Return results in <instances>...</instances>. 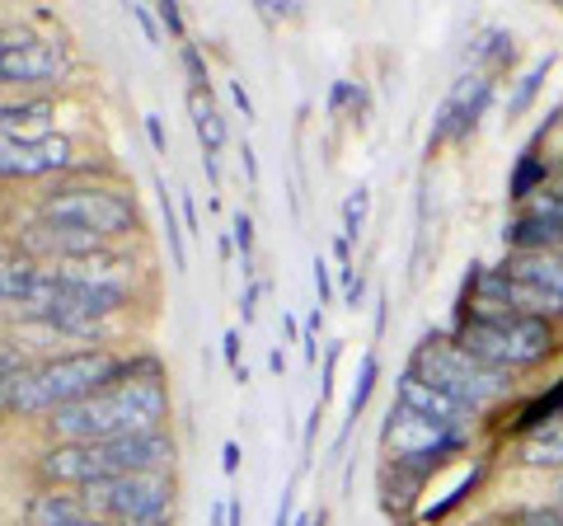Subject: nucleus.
<instances>
[{
	"instance_id": "nucleus-1",
	"label": "nucleus",
	"mask_w": 563,
	"mask_h": 526,
	"mask_svg": "<svg viewBox=\"0 0 563 526\" xmlns=\"http://www.w3.org/2000/svg\"><path fill=\"white\" fill-rule=\"evenodd\" d=\"M169 418V391H165V366L161 358L146 353V366L132 381H118L113 391H99L80 405H66L43 428L52 442H122V437L161 432Z\"/></svg>"
},
{
	"instance_id": "nucleus-2",
	"label": "nucleus",
	"mask_w": 563,
	"mask_h": 526,
	"mask_svg": "<svg viewBox=\"0 0 563 526\" xmlns=\"http://www.w3.org/2000/svg\"><path fill=\"white\" fill-rule=\"evenodd\" d=\"M141 366H146V353L122 358L113 348H76V353H57L38 362L20 385L0 391V405H5L10 418H52L66 405L113 391L118 381H132Z\"/></svg>"
},
{
	"instance_id": "nucleus-3",
	"label": "nucleus",
	"mask_w": 563,
	"mask_h": 526,
	"mask_svg": "<svg viewBox=\"0 0 563 526\" xmlns=\"http://www.w3.org/2000/svg\"><path fill=\"white\" fill-rule=\"evenodd\" d=\"M409 372L432 381L437 391H446L451 399H461L470 414H484L512 395V372H498V366L470 358L465 348L455 343V335H422V343L413 348Z\"/></svg>"
},
{
	"instance_id": "nucleus-4",
	"label": "nucleus",
	"mask_w": 563,
	"mask_h": 526,
	"mask_svg": "<svg viewBox=\"0 0 563 526\" xmlns=\"http://www.w3.org/2000/svg\"><path fill=\"white\" fill-rule=\"evenodd\" d=\"M455 343L498 372H521L554 358L559 335L550 320H536V315H488V320H465L455 329Z\"/></svg>"
},
{
	"instance_id": "nucleus-5",
	"label": "nucleus",
	"mask_w": 563,
	"mask_h": 526,
	"mask_svg": "<svg viewBox=\"0 0 563 526\" xmlns=\"http://www.w3.org/2000/svg\"><path fill=\"white\" fill-rule=\"evenodd\" d=\"M38 221H57V226H76L103 240H128L141 231V212L136 198L109 184H62L38 198Z\"/></svg>"
},
{
	"instance_id": "nucleus-6",
	"label": "nucleus",
	"mask_w": 563,
	"mask_h": 526,
	"mask_svg": "<svg viewBox=\"0 0 563 526\" xmlns=\"http://www.w3.org/2000/svg\"><path fill=\"white\" fill-rule=\"evenodd\" d=\"M90 517L113 526H169L174 522V475H118L85 489Z\"/></svg>"
},
{
	"instance_id": "nucleus-7",
	"label": "nucleus",
	"mask_w": 563,
	"mask_h": 526,
	"mask_svg": "<svg viewBox=\"0 0 563 526\" xmlns=\"http://www.w3.org/2000/svg\"><path fill=\"white\" fill-rule=\"evenodd\" d=\"M70 76V47L52 33V39H38L29 29H5V43H0V85L5 90H29V85H57Z\"/></svg>"
},
{
	"instance_id": "nucleus-8",
	"label": "nucleus",
	"mask_w": 563,
	"mask_h": 526,
	"mask_svg": "<svg viewBox=\"0 0 563 526\" xmlns=\"http://www.w3.org/2000/svg\"><path fill=\"white\" fill-rule=\"evenodd\" d=\"M76 142L57 132H43V136H29V142H10L0 136V174L14 184V179H43V174H76Z\"/></svg>"
},
{
	"instance_id": "nucleus-9",
	"label": "nucleus",
	"mask_w": 563,
	"mask_h": 526,
	"mask_svg": "<svg viewBox=\"0 0 563 526\" xmlns=\"http://www.w3.org/2000/svg\"><path fill=\"white\" fill-rule=\"evenodd\" d=\"M488 99H493V80L484 72H474V76H461L455 80V90L446 95V103L437 109V122H432V136H428V146L437 142H446V136H470L474 132V122H479V113L488 109Z\"/></svg>"
},
{
	"instance_id": "nucleus-10",
	"label": "nucleus",
	"mask_w": 563,
	"mask_h": 526,
	"mask_svg": "<svg viewBox=\"0 0 563 526\" xmlns=\"http://www.w3.org/2000/svg\"><path fill=\"white\" fill-rule=\"evenodd\" d=\"M14 240H20V254L38 259V263H66V259H85V254L109 250L103 235L76 231V226H57V221H33Z\"/></svg>"
},
{
	"instance_id": "nucleus-11",
	"label": "nucleus",
	"mask_w": 563,
	"mask_h": 526,
	"mask_svg": "<svg viewBox=\"0 0 563 526\" xmlns=\"http://www.w3.org/2000/svg\"><path fill=\"white\" fill-rule=\"evenodd\" d=\"M395 405L418 414V418H428V424H437V428H470V418H474L461 399H451L446 391H437V385L422 381L418 372H404L395 381Z\"/></svg>"
},
{
	"instance_id": "nucleus-12",
	"label": "nucleus",
	"mask_w": 563,
	"mask_h": 526,
	"mask_svg": "<svg viewBox=\"0 0 563 526\" xmlns=\"http://www.w3.org/2000/svg\"><path fill=\"white\" fill-rule=\"evenodd\" d=\"M85 517H90V503L80 489H38L24 503V526H80Z\"/></svg>"
},
{
	"instance_id": "nucleus-13",
	"label": "nucleus",
	"mask_w": 563,
	"mask_h": 526,
	"mask_svg": "<svg viewBox=\"0 0 563 526\" xmlns=\"http://www.w3.org/2000/svg\"><path fill=\"white\" fill-rule=\"evenodd\" d=\"M43 263L29 254H14V244L5 250V269H0V306H5V325H14V315H24L33 287H38Z\"/></svg>"
},
{
	"instance_id": "nucleus-14",
	"label": "nucleus",
	"mask_w": 563,
	"mask_h": 526,
	"mask_svg": "<svg viewBox=\"0 0 563 526\" xmlns=\"http://www.w3.org/2000/svg\"><path fill=\"white\" fill-rule=\"evenodd\" d=\"M503 240H507V250L512 254H554V250H563V226L521 212V217L507 221Z\"/></svg>"
},
{
	"instance_id": "nucleus-15",
	"label": "nucleus",
	"mask_w": 563,
	"mask_h": 526,
	"mask_svg": "<svg viewBox=\"0 0 563 526\" xmlns=\"http://www.w3.org/2000/svg\"><path fill=\"white\" fill-rule=\"evenodd\" d=\"M503 269L512 277H521V283H536L544 292H554L563 302V250H554V254H512Z\"/></svg>"
},
{
	"instance_id": "nucleus-16",
	"label": "nucleus",
	"mask_w": 563,
	"mask_h": 526,
	"mask_svg": "<svg viewBox=\"0 0 563 526\" xmlns=\"http://www.w3.org/2000/svg\"><path fill=\"white\" fill-rule=\"evenodd\" d=\"M57 113V103L52 95H38V99H5V109H0V136H10V142H24V128H43V122Z\"/></svg>"
},
{
	"instance_id": "nucleus-17",
	"label": "nucleus",
	"mask_w": 563,
	"mask_h": 526,
	"mask_svg": "<svg viewBox=\"0 0 563 526\" xmlns=\"http://www.w3.org/2000/svg\"><path fill=\"white\" fill-rule=\"evenodd\" d=\"M521 465L531 470H563V418L540 432H526L521 442Z\"/></svg>"
},
{
	"instance_id": "nucleus-18",
	"label": "nucleus",
	"mask_w": 563,
	"mask_h": 526,
	"mask_svg": "<svg viewBox=\"0 0 563 526\" xmlns=\"http://www.w3.org/2000/svg\"><path fill=\"white\" fill-rule=\"evenodd\" d=\"M188 113L202 142V161H217V151L225 146V122L217 113V103H211V95H188Z\"/></svg>"
},
{
	"instance_id": "nucleus-19",
	"label": "nucleus",
	"mask_w": 563,
	"mask_h": 526,
	"mask_svg": "<svg viewBox=\"0 0 563 526\" xmlns=\"http://www.w3.org/2000/svg\"><path fill=\"white\" fill-rule=\"evenodd\" d=\"M544 179H550V161L544 155L531 151H521V161L512 169V179H507V198H517V202H531L536 193H544Z\"/></svg>"
},
{
	"instance_id": "nucleus-20",
	"label": "nucleus",
	"mask_w": 563,
	"mask_h": 526,
	"mask_svg": "<svg viewBox=\"0 0 563 526\" xmlns=\"http://www.w3.org/2000/svg\"><path fill=\"white\" fill-rule=\"evenodd\" d=\"M376 376H380V362L366 353V358H362V372H357V385H352V395H347V418H343L339 437H333V447H343V442H347L352 424H357V414L366 409V399H372V391H376Z\"/></svg>"
},
{
	"instance_id": "nucleus-21",
	"label": "nucleus",
	"mask_w": 563,
	"mask_h": 526,
	"mask_svg": "<svg viewBox=\"0 0 563 526\" xmlns=\"http://www.w3.org/2000/svg\"><path fill=\"white\" fill-rule=\"evenodd\" d=\"M512 52L517 47H512V33H507V29H479L465 57L474 66H503V62H512Z\"/></svg>"
},
{
	"instance_id": "nucleus-22",
	"label": "nucleus",
	"mask_w": 563,
	"mask_h": 526,
	"mask_svg": "<svg viewBox=\"0 0 563 526\" xmlns=\"http://www.w3.org/2000/svg\"><path fill=\"white\" fill-rule=\"evenodd\" d=\"M563 418V381L554 385L550 395H540L536 405H526L521 409V418H517V428L521 432H540V428H550V424H559Z\"/></svg>"
},
{
	"instance_id": "nucleus-23",
	"label": "nucleus",
	"mask_w": 563,
	"mask_h": 526,
	"mask_svg": "<svg viewBox=\"0 0 563 526\" xmlns=\"http://www.w3.org/2000/svg\"><path fill=\"white\" fill-rule=\"evenodd\" d=\"M550 66H554V52H544V57L526 72L521 80H517V90H512V99H507V118H521L526 109H531V99H536V90L544 85V76H550Z\"/></svg>"
},
{
	"instance_id": "nucleus-24",
	"label": "nucleus",
	"mask_w": 563,
	"mask_h": 526,
	"mask_svg": "<svg viewBox=\"0 0 563 526\" xmlns=\"http://www.w3.org/2000/svg\"><path fill=\"white\" fill-rule=\"evenodd\" d=\"M155 193H161V217H165V235H169V254H174V269H188V250H184V231H179V212L169 202V184L155 179Z\"/></svg>"
},
{
	"instance_id": "nucleus-25",
	"label": "nucleus",
	"mask_w": 563,
	"mask_h": 526,
	"mask_svg": "<svg viewBox=\"0 0 563 526\" xmlns=\"http://www.w3.org/2000/svg\"><path fill=\"white\" fill-rule=\"evenodd\" d=\"M366 207H372V193H366V184H357V188H352L347 198H343V231H339V235H343L347 244L362 235V226H366Z\"/></svg>"
},
{
	"instance_id": "nucleus-26",
	"label": "nucleus",
	"mask_w": 563,
	"mask_h": 526,
	"mask_svg": "<svg viewBox=\"0 0 563 526\" xmlns=\"http://www.w3.org/2000/svg\"><path fill=\"white\" fill-rule=\"evenodd\" d=\"M179 62H184V76H188V95H211L207 62H202L198 43H179Z\"/></svg>"
},
{
	"instance_id": "nucleus-27",
	"label": "nucleus",
	"mask_w": 563,
	"mask_h": 526,
	"mask_svg": "<svg viewBox=\"0 0 563 526\" xmlns=\"http://www.w3.org/2000/svg\"><path fill=\"white\" fill-rule=\"evenodd\" d=\"M507 526H563V507L550 503V507H517L512 517H507Z\"/></svg>"
},
{
	"instance_id": "nucleus-28",
	"label": "nucleus",
	"mask_w": 563,
	"mask_h": 526,
	"mask_svg": "<svg viewBox=\"0 0 563 526\" xmlns=\"http://www.w3.org/2000/svg\"><path fill=\"white\" fill-rule=\"evenodd\" d=\"M231 240H235V250L244 259V273H250V259H254V217L250 212H235L231 217Z\"/></svg>"
},
{
	"instance_id": "nucleus-29",
	"label": "nucleus",
	"mask_w": 563,
	"mask_h": 526,
	"mask_svg": "<svg viewBox=\"0 0 563 526\" xmlns=\"http://www.w3.org/2000/svg\"><path fill=\"white\" fill-rule=\"evenodd\" d=\"M155 20H161V29L169 33V39H179V43H184V33H188V29H184V10H179V6L161 0V6H155Z\"/></svg>"
},
{
	"instance_id": "nucleus-30",
	"label": "nucleus",
	"mask_w": 563,
	"mask_h": 526,
	"mask_svg": "<svg viewBox=\"0 0 563 526\" xmlns=\"http://www.w3.org/2000/svg\"><path fill=\"white\" fill-rule=\"evenodd\" d=\"M320 325H324V310L314 306L310 315V325H306V335H301V348H306V362H320Z\"/></svg>"
},
{
	"instance_id": "nucleus-31",
	"label": "nucleus",
	"mask_w": 563,
	"mask_h": 526,
	"mask_svg": "<svg viewBox=\"0 0 563 526\" xmlns=\"http://www.w3.org/2000/svg\"><path fill=\"white\" fill-rule=\"evenodd\" d=\"M132 20L141 24V33H146V43H151V47H161V20H155L146 6H132Z\"/></svg>"
},
{
	"instance_id": "nucleus-32",
	"label": "nucleus",
	"mask_w": 563,
	"mask_h": 526,
	"mask_svg": "<svg viewBox=\"0 0 563 526\" xmlns=\"http://www.w3.org/2000/svg\"><path fill=\"white\" fill-rule=\"evenodd\" d=\"M310 269H314V292H320V310L329 306V296H333V277H329V263L320 259V254H314V263H310Z\"/></svg>"
},
{
	"instance_id": "nucleus-33",
	"label": "nucleus",
	"mask_w": 563,
	"mask_h": 526,
	"mask_svg": "<svg viewBox=\"0 0 563 526\" xmlns=\"http://www.w3.org/2000/svg\"><path fill=\"white\" fill-rule=\"evenodd\" d=\"M333 366H339V343H329V353H324V376H320V405H329V395H333Z\"/></svg>"
},
{
	"instance_id": "nucleus-34",
	"label": "nucleus",
	"mask_w": 563,
	"mask_h": 526,
	"mask_svg": "<svg viewBox=\"0 0 563 526\" xmlns=\"http://www.w3.org/2000/svg\"><path fill=\"white\" fill-rule=\"evenodd\" d=\"M320 418H324V405L314 399V409L306 418V437H301V451H306V461H310V451H314V432H320Z\"/></svg>"
},
{
	"instance_id": "nucleus-35",
	"label": "nucleus",
	"mask_w": 563,
	"mask_h": 526,
	"mask_svg": "<svg viewBox=\"0 0 563 526\" xmlns=\"http://www.w3.org/2000/svg\"><path fill=\"white\" fill-rule=\"evenodd\" d=\"M291 507H296V484L282 489V503H277V513H273V526H291V522H296Z\"/></svg>"
},
{
	"instance_id": "nucleus-36",
	"label": "nucleus",
	"mask_w": 563,
	"mask_h": 526,
	"mask_svg": "<svg viewBox=\"0 0 563 526\" xmlns=\"http://www.w3.org/2000/svg\"><path fill=\"white\" fill-rule=\"evenodd\" d=\"M221 353H225V362H231V372L240 376L244 366H240V329H225V339H221Z\"/></svg>"
},
{
	"instance_id": "nucleus-37",
	"label": "nucleus",
	"mask_w": 563,
	"mask_h": 526,
	"mask_svg": "<svg viewBox=\"0 0 563 526\" xmlns=\"http://www.w3.org/2000/svg\"><path fill=\"white\" fill-rule=\"evenodd\" d=\"M146 136H151V146H155V155H165V151H169V142H165V122H161V113H146Z\"/></svg>"
},
{
	"instance_id": "nucleus-38",
	"label": "nucleus",
	"mask_w": 563,
	"mask_h": 526,
	"mask_svg": "<svg viewBox=\"0 0 563 526\" xmlns=\"http://www.w3.org/2000/svg\"><path fill=\"white\" fill-rule=\"evenodd\" d=\"M258 296H263V283H250V287H244V296H240V315H244V325L254 320V310H258Z\"/></svg>"
},
{
	"instance_id": "nucleus-39",
	"label": "nucleus",
	"mask_w": 563,
	"mask_h": 526,
	"mask_svg": "<svg viewBox=\"0 0 563 526\" xmlns=\"http://www.w3.org/2000/svg\"><path fill=\"white\" fill-rule=\"evenodd\" d=\"M231 99H235V109H240V118L244 122H254V99L244 95V85L240 80H231Z\"/></svg>"
},
{
	"instance_id": "nucleus-40",
	"label": "nucleus",
	"mask_w": 563,
	"mask_h": 526,
	"mask_svg": "<svg viewBox=\"0 0 563 526\" xmlns=\"http://www.w3.org/2000/svg\"><path fill=\"white\" fill-rule=\"evenodd\" d=\"M221 470H225V475H235V470H240V442L221 447Z\"/></svg>"
},
{
	"instance_id": "nucleus-41",
	"label": "nucleus",
	"mask_w": 563,
	"mask_h": 526,
	"mask_svg": "<svg viewBox=\"0 0 563 526\" xmlns=\"http://www.w3.org/2000/svg\"><path fill=\"white\" fill-rule=\"evenodd\" d=\"M240 161H244V174H250V184L258 188V155H254V146H250V142L240 146Z\"/></svg>"
},
{
	"instance_id": "nucleus-42",
	"label": "nucleus",
	"mask_w": 563,
	"mask_h": 526,
	"mask_svg": "<svg viewBox=\"0 0 563 526\" xmlns=\"http://www.w3.org/2000/svg\"><path fill=\"white\" fill-rule=\"evenodd\" d=\"M184 221H188V231H198V207H192L188 193H184Z\"/></svg>"
},
{
	"instance_id": "nucleus-43",
	"label": "nucleus",
	"mask_w": 563,
	"mask_h": 526,
	"mask_svg": "<svg viewBox=\"0 0 563 526\" xmlns=\"http://www.w3.org/2000/svg\"><path fill=\"white\" fill-rule=\"evenodd\" d=\"M268 366H273V372L282 376V372H287V358H282V348H273V353H268Z\"/></svg>"
},
{
	"instance_id": "nucleus-44",
	"label": "nucleus",
	"mask_w": 563,
	"mask_h": 526,
	"mask_svg": "<svg viewBox=\"0 0 563 526\" xmlns=\"http://www.w3.org/2000/svg\"><path fill=\"white\" fill-rule=\"evenodd\" d=\"M225 503H231V526H244V507H240V498L231 494V498H225Z\"/></svg>"
},
{
	"instance_id": "nucleus-45",
	"label": "nucleus",
	"mask_w": 563,
	"mask_h": 526,
	"mask_svg": "<svg viewBox=\"0 0 563 526\" xmlns=\"http://www.w3.org/2000/svg\"><path fill=\"white\" fill-rule=\"evenodd\" d=\"M80 526H113V522H103V517H85Z\"/></svg>"
},
{
	"instance_id": "nucleus-46",
	"label": "nucleus",
	"mask_w": 563,
	"mask_h": 526,
	"mask_svg": "<svg viewBox=\"0 0 563 526\" xmlns=\"http://www.w3.org/2000/svg\"><path fill=\"white\" fill-rule=\"evenodd\" d=\"M559 132H563V113H559Z\"/></svg>"
}]
</instances>
